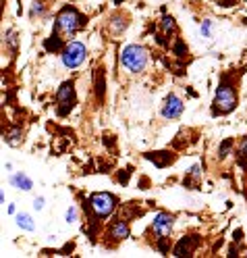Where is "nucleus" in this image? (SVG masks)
<instances>
[{
	"mask_svg": "<svg viewBox=\"0 0 247 258\" xmlns=\"http://www.w3.org/2000/svg\"><path fill=\"white\" fill-rule=\"evenodd\" d=\"M81 25H84V17L71 7H64L58 17H56V23H54V34L60 36V38H71L75 36L77 31L81 29Z\"/></svg>",
	"mask_w": 247,
	"mask_h": 258,
	"instance_id": "f257e3e1",
	"label": "nucleus"
},
{
	"mask_svg": "<svg viewBox=\"0 0 247 258\" xmlns=\"http://www.w3.org/2000/svg\"><path fill=\"white\" fill-rule=\"evenodd\" d=\"M121 64L131 73H141L147 64V50L141 44H129L121 52Z\"/></svg>",
	"mask_w": 247,
	"mask_h": 258,
	"instance_id": "f03ea898",
	"label": "nucleus"
},
{
	"mask_svg": "<svg viewBox=\"0 0 247 258\" xmlns=\"http://www.w3.org/2000/svg\"><path fill=\"white\" fill-rule=\"evenodd\" d=\"M90 208L96 215V219H106L112 215L114 208H117V198L108 191H96L90 196Z\"/></svg>",
	"mask_w": 247,
	"mask_h": 258,
	"instance_id": "7ed1b4c3",
	"label": "nucleus"
},
{
	"mask_svg": "<svg viewBox=\"0 0 247 258\" xmlns=\"http://www.w3.org/2000/svg\"><path fill=\"white\" fill-rule=\"evenodd\" d=\"M86 54H88L86 46L81 42H77V40H73L60 50V60H62V64L67 69H77L79 64L86 60Z\"/></svg>",
	"mask_w": 247,
	"mask_h": 258,
	"instance_id": "20e7f679",
	"label": "nucleus"
},
{
	"mask_svg": "<svg viewBox=\"0 0 247 258\" xmlns=\"http://www.w3.org/2000/svg\"><path fill=\"white\" fill-rule=\"evenodd\" d=\"M214 106H216V110L220 112H230V110H235L237 106V94L233 90V86H228V84H220L218 90H216V98H214Z\"/></svg>",
	"mask_w": 247,
	"mask_h": 258,
	"instance_id": "39448f33",
	"label": "nucleus"
},
{
	"mask_svg": "<svg viewBox=\"0 0 247 258\" xmlns=\"http://www.w3.org/2000/svg\"><path fill=\"white\" fill-rule=\"evenodd\" d=\"M56 102H58V115H69L71 108L75 106V84L64 82L56 92Z\"/></svg>",
	"mask_w": 247,
	"mask_h": 258,
	"instance_id": "423d86ee",
	"label": "nucleus"
},
{
	"mask_svg": "<svg viewBox=\"0 0 247 258\" xmlns=\"http://www.w3.org/2000/svg\"><path fill=\"white\" fill-rule=\"evenodd\" d=\"M173 227H175V217L169 213H158L152 221V233L158 241L169 239V235L173 233Z\"/></svg>",
	"mask_w": 247,
	"mask_h": 258,
	"instance_id": "0eeeda50",
	"label": "nucleus"
},
{
	"mask_svg": "<svg viewBox=\"0 0 247 258\" xmlns=\"http://www.w3.org/2000/svg\"><path fill=\"white\" fill-rule=\"evenodd\" d=\"M183 110H185V104H183V100L179 98V96H175V94H171L167 100H164V104H162V117L164 119H179L181 115H183Z\"/></svg>",
	"mask_w": 247,
	"mask_h": 258,
	"instance_id": "6e6552de",
	"label": "nucleus"
},
{
	"mask_svg": "<svg viewBox=\"0 0 247 258\" xmlns=\"http://www.w3.org/2000/svg\"><path fill=\"white\" fill-rule=\"evenodd\" d=\"M200 244V237L197 235H185L179 239V244L175 246V256H185V254H191L195 250V246Z\"/></svg>",
	"mask_w": 247,
	"mask_h": 258,
	"instance_id": "1a4fd4ad",
	"label": "nucleus"
},
{
	"mask_svg": "<svg viewBox=\"0 0 247 258\" xmlns=\"http://www.w3.org/2000/svg\"><path fill=\"white\" fill-rule=\"evenodd\" d=\"M129 233H131L129 223L123 221V219H117V221H114V223L110 225V231H108V235H110L114 241H123V239H127Z\"/></svg>",
	"mask_w": 247,
	"mask_h": 258,
	"instance_id": "9d476101",
	"label": "nucleus"
},
{
	"mask_svg": "<svg viewBox=\"0 0 247 258\" xmlns=\"http://www.w3.org/2000/svg\"><path fill=\"white\" fill-rule=\"evenodd\" d=\"M11 185L17 189H23V191H31L34 181H31V177H27L25 173H15V175H11Z\"/></svg>",
	"mask_w": 247,
	"mask_h": 258,
	"instance_id": "9b49d317",
	"label": "nucleus"
},
{
	"mask_svg": "<svg viewBox=\"0 0 247 258\" xmlns=\"http://www.w3.org/2000/svg\"><path fill=\"white\" fill-rule=\"evenodd\" d=\"M15 221H17L19 229H23V231H34L36 229L34 219H31V215H27V213H19L17 217H15Z\"/></svg>",
	"mask_w": 247,
	"mask_h": 258,
	"instance_id": "f8f14e48",
	"label": "nucleus"
},
{
	"mask_svg": "<svg viewBox=\"0 0 247 258\" xmlns=\"http://www.w3.org/2000/svg\"><path fill=\"white\" fill-rule=\"evenodd\" d=\"M160 25H162V31H164V36H167V38H171V36L177 34V21L173 17H169V15H164Z\"/></svg>",
	"mask_w": 247,
	"mask_h": 258,
	"instance_id": "ddd939ff",
	"label": "nucleus"
},
{
	"mask_svg": "<svg viewBox=\"0 0 247 258\" xmlns=\"http://www.w3.org/2000/svg\"><path fill=\"white\" fill-rule=\"evenodd\" d=\"M5 142L9 144V146H19V144L23 142V132H21V129H11V132L5 136Z\"/></svg>",
	"mask_w": 247,
	"mask_h": 258,
	"instance_id": "4468645a",
	"label": "nucleus"
},
{
	"mask_svg": "<svg viewBox=\"0 0 247 258\" xmlns=\"http://www.w3.org/2000/svg\"><path fill=\"white\" fill-rule=\"evenodd\" d=\"M200 31H202L204 38H210L212 36V21H204L202 27H200Z\"/></svg>",
	"mask_w": 247,
	"mask_h": 258,
	"instance_id": "2eb2a0df",
	"label": "nucleus"
},
{
	"mask_svg": "<svg viewBox=\"0 0 247 258\" xmlns=\"http://www.w3.org/2000/svg\"><path fill=\"white\" fill-rule=\"evenodd\" d=\"M77 215H79L77 208H75V206H69V208H67V223H69V225L75 223V221H77Z\"/></svg>",
	"mask_w": 247,
	"mask_h": 258,
	"instance_id": "dca6fc26",
	"label": "nucleus"
},
{
	"mask_svg": "<svg viewBox=\"0 0 247 258\" xmlns=\"http://www.w3.org/2000/svg\"><path fill=\"white\" fill-rule=\"evenodd\" d=\"M230 146H233V142H230V140H224V142H222V146L218 148V156H220V158H224Z\"/></svg>",
	"mask_w": 247,
	"mask_h": 258,
	"instance_id": "f3484780",
	"label": "nucleus"
},
{
	"mask_svg": "<svg viewBox=\"0 0 247 258\" xmlns=\"http://www.w3.org/2000/svg\"><path fill=\"white\" fill-rule=\"evenodd\" d=\"M46 9L42 3H34V7H31V17H36V15H44Z\"/></svg>",
	"mask_w": 247,
	"mask_h": 258,
	"instance_id": "a211bd4d",
	"label": "nucleus"
},
{
	"mask_svg": "<svg viewBox=\"0 0 247 258\" xmlns=\"http://www.w3.org/2000/svg\"><path fill=\"white\" fill-rule=\"evenodd\" d=\"M239 152H241V158L247 160V138L241 142V146H239Z\"/></svg>",
	"mask_w": 247,
	"mask_h": 258,
	"instance_id": "6ab92c4d",
	"label": "nucleus"
},
{
	"mask_svg": "<svg viewBox=\"0 0 247 258\" xmlns=\"http://www.w3.org/2000/svg\"><path fill=\"white\" fill-rule=\"evenodd\" d=\"M175 52H177L179 56H183V54H185V46H183V42H177V44H175Z\"/></svg>",
	"mask_w": 247,
	"mask_h": 258,
	"instance_id": "aec40b11",
	"label": "nucleus"
},
{
	"mask_svg": "<svg viewBox=\"0 0 247 258\" xmlns=\"http://www.w3.org/2000/svg\"><path fill=\"white\" fill-rule=\"evenodd\" d=\"M34 208H36V211H42V208H44V196H38L34 200Z\"/></svg>",
	"mask_w": 247,
	"mask_h": 258,
	"instance_id": "412c9836",
	"label": "nucleus"
},
{
	"mask_svg": "<svg viewBox=\"0 0 247 258\" xmlns=\"http://www.w3.org/2000/svg\"><path fill=\"white\" fill-rule=\"evenodd\" d=\"M9 213L15 215V213H17V206H15V204H9Z\"/></svg>",
	"mask_w": 247,
	"mask_h": 258,
	"instance_id": "4be33fe9",
	"label": "nucleus"
}]
</instances>
